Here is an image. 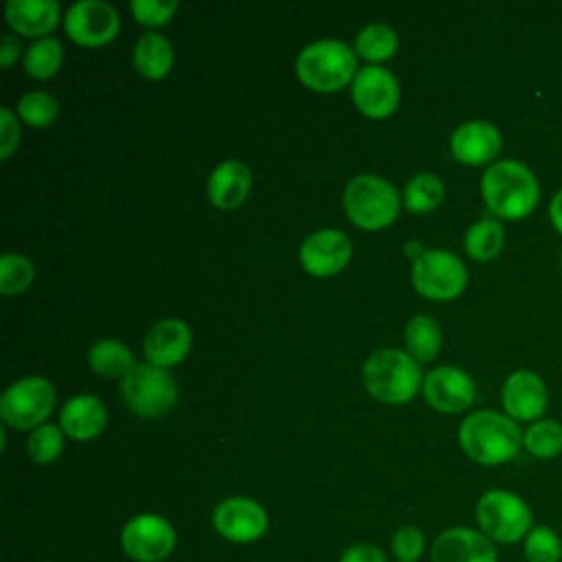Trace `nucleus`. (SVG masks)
<instances>
[{"instance_id":"1","label":"nucleus","mask_w":562,"mask_h":562,"mask_svg":"<svg viewBox=\"0 0 562 562\" xmlns=\"http://www.w3.org/2000/svg\"><path fill=\"white\" fill-rule=\"evenodd\" d=\"M459 446L474 463L503 465L522 448V430L509 415L476 411L461 422Z\"/></svg>"},{"instance_id":"2","label":"nucleus","mask_w":562,"mask_h":562,"mask_svg":"<svg viewBox=\"0 0 562 562\" xmlns=\"http://www.w3.org/2000/svg\"><path fill=\"white\" fill-rule=\"evenodd\" d=\"M481 193L485 206L496 217L522 220L536 209L540 184L527 165L518 160H496L481 178Z\"/></svg>"},{"instance_id":"3","label":"nucleus","mask_w":562,"mask_h":562,"mask_svg":"<svg viewBox=\"0 0 562 562\" xmlns=\"http://www.w3.org/2000/svg\"><path fill=\"white\" fill-rule=\"evenodd\" d=\"M362 380L378 402L404 404L417 393L422 369L419 362L402 349H378L367 358Z\"/></svg>"},{"instance_id":"4","label":"nucleus","mask_w":562,"mask_h":562,"mask_svg":"<svg viewBox=\"0 0 562 562\" xmlns=\"http://www.w3.org/2000/svg\"><path fill=\"white\" fill-rule=\"evenodd\" d=\"M476 525L483 536H487L494 544H516L522 542L531 531L533 512L527 501L509 490H487L476 501Z\"/></svg>"},{"instance_id":"5","label":"nucleus","mask_w":562,"mask_h":562,"mask_svg":"<svg viewBox=\"0 0 562 562\" xmlns=\"http://www.w3.org/2000/svg\"><path fill=\"white\" fill-rule=\"evenodd\" d=\"M356 75V55L338 40H318L296 57V77L314 92H336Z\"/></svg>"},{"instance_id":"6","label":"nucleus","mask_w":562,"mask_h":562,"mask_svg":"<svg viewBox=\"0 0 562 562\" xmlns=\"http://www.w3.org/2000/svg\"><path fill=\"white\" fill-rule=\"evenodd\" d=\"M400 204L402 198L397 189L375 173H360L351 178L342 193L347 217L364 231H380L389 226L397 217Z\"/></svg>"},{"instance_id":"7","label":"nucleus","mask_w":562,"mask_h":562,"mask_svg":"<svg viewBox=\"0 0 562 562\" xmlns=\"http://www.w3.org/2000/svg\"><path fill=\"white\" fill-rule=\"evenodd\" d=\"M125 404L140 417H160L176 406L178 389L167 369L156 364H134L121 382Z\"/></svg>"},{"instance_id":"8","label":"nucleus","mask_w":562,"mask_h":562,"mask_svg":"<svg viewBox=\"0 0 562 562\" xmlns=\"http://www.w3.org/2000/svg\"><path fill=\"white\" fill-rule=\"evenodd\" d=\"M55 406V389L40 375L13 382L0 397L2 422L18 430L40 428Z\"/></svg>"},{"instance_id":"9","label":"nucleus","mask_w":562,"mask_h":562,"mask_svg":"<svg viewBox=\"0 0 562 562\" xmlns=\"http://www.w3.org/2000/svg\"><path fill=\"white\" fill-rule=\"evenodd\" d=\"M411 277L415 290L430 301L457 299L468 283L465 266L448 250H424L413 261Z\"/></svg>"},{"instance_id":"10","label":"nucleus","mask_w":562,"mask_h":562,"mask_svg":"<svg viewBox=\"0 0 562 562\" xmlns=\"http://www.w3.org/2000/svg\"><path fill=\"white\" fill-rule=\"evenodd\" d=\"M119 542L134 562H162L176 549V529L158 514H138L123 525Z\"/></svg>"},{"instance_id":"11","label":"nucleus","mask_w":562,"mask_h":562,"mask_svg":"<svg viewBox=\"0 0 562 562\" xmlns=\"http://www.w3.org/2000/svg\"><path fill=\"white\" fill-rule=\"evenodd\" d=\"M211 522L215 531L235 544L257 542L268 529L266 509L248 496H231L215 505Z\"/></svg>"},{"instance_id":"12","label":"nucleus","mask_w":562,"mask_h":562,"mask_svg":"<svg viewBox=\"0 0 562 562\" xmlns=\"http://www.w3.org/2000/svg\"><path fill=\"white\" fill-rule=\"evenodd\" d=\"M66 35L79 46H103L119 33V13L101 0H79L64 15Z\"/></svg>"},{"instance_id":"13","label":"nucleus","mask_w":562,"mask_h":562,"mask_svg":"<svg viewBox=\"0 0 562 562\" xmlns=\"http://www.w3.org/2000/svg\"><path fill=\"white\" fill-rule=\"evenodd\" d=\"M351 239L334 228H323L312 233L299 250L301 266L312 277H331L340 272L351 259Z\"/></svg>"},{"instance_id":"14","label":"nucleus","mask_w":562,"mask_h":562,"mask_svg":"<svg viewBox=\"0 0 562 562\" xmlns=\"http://www.w3.org/2000/svg\"><path fill=\"white\" fill-rule=\"evenodd\" d=\"M351 97L356 108L369 119H384L393 114L400 101V88L395 77L382 66H367L358 70L351 83Z\"/></svg>"},{"instance_id":"15","label":"nucleus","mask_w":562,"mask_h":562,"mask_svg":"<svg viewBox=\"0 0 562 562\" xmlns=\"http://www.w3.org/2000/svg\"><path fill=\"white\" fill-rule=\"evenodd\" d=\"M424 397L439 413H461L474 397V380L459 367H437L424 378Z\"/></svg>"},{"instance_id":"16","label":"nucleus","mask_w":562,"mask_h":562,"mask_svg":"<svg viewBox=\"0 0 562 562\" xmlns=\"http://www.w3.org/2000/svg\"><path fill=\"white\" fill-rule=\"evenodd\" d=\"M430 562H498V553L479 529L450 527L432 540Z\"/></svg>"},{"instance_id":"17","label":"nucleus","mask_w":562,"mask_h":562,"mask_svg":"<svg viewBox=\"0 0 562 562\" xmlns=\"http://www.w3.org/2000/svg\"><path fill=\"white\" fill-rule=\"evenodd\" d=\"M505 415L514 422H538L547 408V386L542 378L529 369H518L507 375L501 391Z\"/></svg>"},{"instance_id":"18","label":"nucleus","mask_w":562,"mask_h":562,"mask_svg":"<svg viewBox=\"0 0 562 562\" xmlns=\"http://www.w3.org/2000/svg\"><path fill=\"white\" fill-rule=\"evenodd\" d=\"M501 132L487 121H465L450 136V151L461 165L492 162L501 151Z\"/></svg>"},{"instance_id":"19","label":"nucleus","mask_w":562,"mask_h":562,"mask_svg":"<svg viewBox=\"0 0 562 562\" xmlns=\"http://www.w3.org/2000/svg\"><path fill=\"white\" fill-rule=\"evenodd\" d=\"M191 349V331L178 318L158 321L145 338V356L149 364L160 369L178 364Z\"/></svg>"},{"instance_id":"20","label":"nucleus","mask_w":562,"mask_h":562,"mask_svg":"<svg viewBox=\"0 0 562 562\" xmlns=\"http://www.w3.org/2000/svg\"><path fill=\"white\" fill-rule=\"evenodd\" d=\"M108 424V411L94 395L70 397L59 413V428L75 441H88L101 435Z\"/></svg>"},{"instance_id":"21","label":"nucleus","mask_w":562,"mask_h":562,"mask_svg":"<svg viewBox=\"0 0 562 562\" xmlns=\"http://www.w3.org/2000/svg\"><path fill=\"white\" fill-rule=\"evenodd\" d=\"M250 191V169L241 160L220 162L206 182V193L213 206L222 211L237 209Z\"/></svg>"},{"instance_id":"22","label":"nucleus","mask_w":562,"mask_h":562,"mask_svg":"<svg viewBox=\"0 0 562 562\" xmlns=\"http://www.w3.org/2000/svg\"><path fill=\"white\" fill-rule=\"evenodd\" d=\"M4 18L18 35L42 40L57 26L59 4L55 0H9Z\"/></svg>"},{"instance_id":"23","label":"nucleus","mask_w":562,"mask_h":562,"mask_svg":"<svg viewBox=\"0 0 562 562\" xmlns=\"http://www.w3.org/2000/svg\"><path fill=\"white\" fill-rule=\"evenodd\" d=\"M134 66L147 79H162L173 66L171 42L158 33H145L134 46Z\"/></svg>"},{"instance_id":"24","label":"nucleus","mask_w":562,"mask_h":562,"mask_svg":"<svg viewBox=\"0 0 562 562\" xmlns=\"http://www.w3.org/2000/svg\"><path fill=\"white\" fill-rule=\"evenodd\" d=\"M88 362L92 371L103 378H125L134 369L132 351L112 338L94 342L88 351Z\"/></svg>"},{"instance_id":"25","label":"nucleus","mask_w":562,"mask_h":562,"mask_svg":"<svg viewBox=\"0 0 562 562\" xmlns=\"http://www.w3.org/2000/svg\"><path fill=\"white\" fill-rule=\"evenodd\" d=\"M505 241L503 224L494 217H483L474 222L465 233V252L474 261H492Z\"/></svg>"},{"instance_id":"26","label":"nucleus","mask_w":562,"mask_h":562,"mask_svg":"<svg viewBox=\"0 0 562 562\" xmlns=\"http://www.w3.org/2000/svg\"><path fill=\"white\" fill-rule=\"evenodd\" d=\"M404 340H406L408 353L417 362H428L437 356V351L441 347V329L430 316L419 314L406 323Z\"/></svg>"},{"instance_id":"27","label":"nucleus","mask_w":562,"mask_h":562,"mask_svg":"<svg viewBox=\"0 0 562 562\" xmlns=\"http://www.w3.org/2000/svg\"><path fill=\"white\" fill-rule=\"evenodd\" d=\"M443 200V182L430 171L415 173L404 187V206L411 213H430Z\"/></svg>"},{"instance_id":"28","label":"nucleus","mask_w":562,"mask_h":562,"mask_svg":"<svg viewBox=\"0 0 562 562\" xmlns=\"http://www.w3.org/2000/svg\"><path fill=\"white\" fill-rule=\"evenodd\" d=\"M522 448L536 459H553L562 452V424L555 419H538L522 432Z\"/></svg>"},{"instance_id":"29","label":"nucleus","mask_w":562,"mask_h":562,"mask_svg":"<svg viewBox=\"0 0 562 562\" xmlns=\"http://www.w3.org/2000/svg\"><path fill=\"white\" fill-rule=\"evenodd\" d=\"M61 61H64L61 44L55 37H42L29 46L24 55V70L29 77L44 81L57 75V70L61 68Z\"/></svg>"},{"instance_id":"30","label":"nucleus","mask_w":562,"mask_h":562,"mask_svg":"<svg viewBox=\"0 0 562 562\" xmlns=\"http://www.w3.org/2000/svg\"><path fill=\"white\" fill-rule=\"evenodd\" d=\"M397 50V35L386 24L364 26L353 42V53L367 61H384Z\"/></svg>"},{"instance_id":"31","label":"nucleus","mask_w":562,"mask_h":562,"mask_svg":"<svg viewBox=\"0 0 562 562\" xmlns=\"http://www.w3.org/2000/svg\"><path fill=\"white\" fill-rule=\"evenodd\" d=\"M520 544L527 562H562V538L549 525L536 522Z\"/></svg>"},{"instance_id":"32","label":"nucleus","mask_w":562,"mask_h":562,"mask_svg":"<svg viewBox=\"0 0 562 562\" xmlns=\"http://www.w3.org/2000/svg\"><path fill=\"white\" fill-rule=\"evenodd\" d=\"M64 450V430L53 424H42L26 439V452L31 461L46 465L53 463Z\"/></svg>"},{"instance_id":"33","label":"nucleus","mask_w":562,"mask_h":562,"mask_svg":"<svg viewBox=\"0 0 562 562\" xmlns=\"http://www.w3.org/2000/svg\"><path fill=\"white\" fill-rule=\"evenodd\" d=\"M35 277V268L31 259L18 252H7L0 259V292L18 294L31 285Z\"/></svg>"},{"instance_id":"34","label":"nucleus","mask_w":562,"mask_h":562,"mask_svg":"<svg viewBox=\"0 0 562 562\" xmlns=\"http://www.w3.org/2000/svg\"><path fill=\"white\" fill-rule=\"evenodd\" d=\"M18 114L31 127H46L57 116V101L48 92L33 90L18 101Z\"/></svg>"},{"instance_id":"35","label":"nucleus","mask_w":562,"mask_h":562,"mask_svg":"<svg viewBox=\"0 0 562 562\" xmlns=\"http://www.w3.org/2000/svg\"><path fill=\"white\" fill-rule=\"evenodd\" d=\"M424 533L413 525L400 527L391 538V551L397 562H417L424 553Z\"/></svg>"},{"instance_id":"36","label":"nucleus","mask_w":562,"mask_h":562,"mask_svg":"<svg viewBox=\"0 0 562 562\" xmlns=\"http://www.w3.org/2000/svg\"><path fill=\"white\" fill-rule=\"evenodd\" d=\"M178 2L176 0H134L132 13L138 24L145 26H162L171 20L176 13Z\"/></svg>"},{"instance_id":"37","label":"nucleus","mask_w":562,"mask_h":562,"mask_svg":"<svg viewBox=\"0 0 562 562\" xmlns=\"http://www.w3.org/2000/svg\"><path fill=\"white\" fill-rule=\"evenodd\" d=\"M0 134H2L0 156H2V160H7L18 149V143H20V125H18L13 112L7 108L0 110Z\"/></svg>"},{"instance_id":"38","label":"nucleus","mask_w":562,"mask_h":562,"mask_svg":"<svg viewBox=\"0 0 562 562\" xmlns=\"http://www.w3.org/2000/svg\"><path fill=\"white\" fill-rule=\"evenodd\" d=\"M338 562H386V555L378 544L358 542L347 547Z\"/></svg>"},{"instance_id":"39","label":"nucleus","mask_w":562,"mask_h":562,"mask_svg":"<svg viewBox=\"0 0 562 562\" xmlns=\"http://www.w3.org/2000/svg\"><path fill=\"white\" fill-rule=\"evenodd\" d=\"M18 55H20V42H18V37L11 35V33L2 35V42H0V64H2L4 68H9V66L18 59Z\"/></svg>"},{"instance_id":"40","label":"nucleus","mask_w":562,"mask_h":562,"mask_svg":"<svg viewBox=\"0 0 562 562\" xmlns=\"http://www.w3.org/2000/svg\"><path fill=\"white\" fill-rule=\"evenodd\" d=\"M549 220H551L553 228L562 235V189H558L549 202Z\"/></svg>"},{"instance_id":"41","label":"nucleus","mask_w":562,"mask_h":562,"mask_svg":"<svg viewBox=\"0 0 562 562\" xmlns=\"http://www.w3.org/2000/svg\"><path fill=\"white\" fill-rule=\"evenodd\" d=\"M422 252H424V250H422V246H419L417 241H408V244H406V255L413 257V261H415Z\"/></svg>"},{"instance_id":"42","label":"nucleus","mask_w":562,"mask_h":562,"mask_svg":"<svg viewBox=\"0 0 562 562\" xmlns=\"http://www.w3.org/2000/svg\"><path fill=\"white\" fill-rule=\"evenodd\" d=\"M44 562H53V560H44Z\"/></svg>"},{"instance_id":"43","label":"nucleus","mask_w":562,"mask_h":562,"mask_svg":"<svg viewBox=\"0 0 562 562\" xmlns=\"http://www.w3.org/2000/svg\"><path fill=\"white\" fill-rule=\"evenodd\" d=\"M395 562H397V560H395Z\"/></svg>"}]
</instances>
